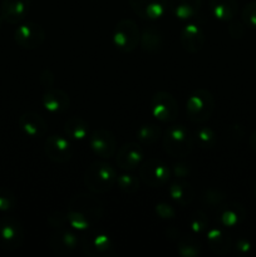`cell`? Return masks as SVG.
<instances>
[{"mask_svg": "<svg viewBox=\"0 0 256 257\" xmlns=\"http://www.w3.org/2000/svg\"><path fill=\"white\" fill-rule=\"evenodd\" d=\"M104 206L97 197L80 193L70 198L67 208V222L73 230L87 232L103 217Z\"/></svg>", "mask_w": 256, "mask_h": 257, "instance_id": "6da1fadb", "label": "cell"}, {"mask_svg": "<svg viewBox=\"0 0 256 257\" xmlns=\"http://www.w3.org/2000/svg\"><path fill=\"white\" fill-rule=\"evenodd\" d=\"M117 172L109 163L95 161L90 163L85 170L83 182L90 192L102 195L114 187L117 183Z\"/></svg>", "mask_w": 256, "mask_h": 257, "instance_id": "7a4b0ae2", "label": "cell"}, {"mask_svg": "<svg viewBox=\"0 0 256 257\" xmlns=\"http://www.w3.org/2000/svg\"><path fill=\"white\" fill-rule=\"evenodd\" d=\"M162 146L167 155L183 158L192 152L195 147V137L185 125H171L163 136Z\"/></svg>", "mask_w": 256, "mask_h": 257, "instance_id": "3957f363", "label": "cell"}, {"mask_svg": "<svg viewBox=\"0 0 256 257\" xmlns=\"http://www.w3.org/2000/svg\"><path fill=\"white\" fill-rule=\"evenodd\" d=\"M213 112H215V98L210 90L198 88L191 93L186 103V113L191 122L202 124L212 117Z\"/></svg>", "mask_w": 256, "mask_h": 257, "instance_id": "277c9868", "label": "cell"}, {"mask_svg": "<svg viewBox=\"0 0 256 257\" xmlns=\"http://www.w3.org/2000/svg\"><path fill=\"white\" fill-rule=\"evenodd\" d=\"M80 251L89 257H113L117 255L112 238L103 231H87L80 240Z\"/></svg>", "mask_w": 256, "mask_h": 257, "instance_id": "5b68a950", "label": "cell"}, {"mask_svg": "<svg viewBox=\"0 0 256 257\" xmlns=\"http://www.w3.org/2000/svg\"><path fill=\"white\" fill-rule=\"evenodd\" d=\"M23 242H24L23 223L12 216L0 218V248L12 252L18 250Z\"/></svg>", "mask_w": 256, "mask_h": 257, "instance_id": "8992f818", "label": "cell"}, {"mask_svg": "<svg viewBox=\"0 0 256 257\" xmlns=\"http://www.w3.org/2000/svg\"><path fill=\"white\" fill-rule=\"evenodd\" d=\"M141 33L137 24L131 19H122L117 23L113 33V43L122 53H132L140 44Z\"/></svg>", "mask_w": 256, "mask_h": 257, "instance_id": "52a82bcc", "label": "cell"}, {"mask_svg": "<svg viewBox=\"0 0 256 257\" xmlns=\"http://www.w3.org/2000/svg\"><path fill=\"white\" fill-rule=\"evenodd\" d=\"M170 177V167L158 158H150L141 163L140 180L148 187H161L168 182Z\"/></svg>", "mask_w": 256, "mask_h": 257, "instance_id": "ba28073f", "label": "cell"}, {"mask_svg": "<svg viewBox=\"0 0 256 257\" xmlns=\"http://www.w3.org/2000/svg\"><path fill=\"white\" fill-rule=\"evenodd\" d=\"M151 114L162 123H171L178 117V105L172 94L167 92H157L150 102Z\"/></svg>", "mask_w": 256, "mask_h": 257, "instance_id": "9c48e42d", "label": "cell"}, {"mask_svg": "<svg viewBox=\"0 0 256 257\" xmlns=\"http://www.w3.org/2000/svg\"><path fill=\"white\" fill-rule=\"evenodd\" d=\"M14 40L23 49H37L44 43L45 32L38 23H23L14 30Z\"/></svg>", "mask_w": 256, "mask_h": 257, "instance_id": "30bf717a", "label": "cell"}, {"mask_svg": "<svg viewBox=\"0 0 256 257\" xmlns=\"http://www.w3.org/2000/svg\"><path fill=\"white\" fill-rule=\"evenodd\" d=\"M44 152L53 162L65 163L72 158L73 146L68 138L59 135H52L45 140Z\"/></svg>", "mask_w": 256, "mask_h": 257, "instance_id": "8fae6325", "label": "cell"}, {"mask_svg": "<svg viewBox=\"0 0 256 257\" xmlns=\"http://www.w3.org/2000/svg\"><path fill=\"white\" fill-rule=\"evenodd\" d=\"M79 245L78 236L72 230L62 227L55 230V232L48 240L50 250L58 256H68Z\"/></svg>", "mask_w": 256, "mask_h": 257, "instance_id": "7c38bea8", "label": "cell"}, {"mask_svg": "<svg viewBox=\"0 0 256 257\" xmlns=\"http://www.w3.org/2000/svg\"><path fill=\"white\" fill-rule=\"evenodd\" d=\"M89 146L93 152L102 158H110L117 151V140L108 130H95L89 136Z\"/></svg>", "mask_w": 256, "mask_h": 257, "instance_id": "4fadbf2b", "label": "cell"}, {"mask_svg": "<svg viewBox=\"0 0 256 257\" xmlns=\"http://www.w3.org/2000/svg\"><path fill=\"white\" fill-rule=\"evenodd\" d=\"M133 12L145 20L161 19L168 10V0H128Z\"/></svg>", "mask_w": 256, "mask_h": 257, "instance_id": "5bb4252c", "label": "cell"}, {"mask_svg": "<svg viewBox=\"0 0 256 257\" xmlns=\"http://www.w3.org/2000/svg\"><path fill=\"white\" fill-rule=\"evenodd\" d=\"M143 157L145 155H143L142 147L136 142H128L118 150L117 165L120 170L128 172V171H133L140 167Z\"/></svg>", "mask_w": 256, "mask_h": 257, "instance_id": "9a60e30c", "label": "cell"}, {"mask_svg": "<svg viewBox=\"0 0 256 257\" xmlns=\"http://www.w3.org/2000/svg\"><path fill=\"white\" fill-rule=\"evenodd\" d=\"M246 210L241 203L227 202L218 207L217 220L222 227L233 228L245 221Z\"/></svg>", "mask_w": 256, "mask_h": 257, "instance_id": "2e32d148", "label": "cell"}, {"mask_svg": "<svg viewBox=\"0 0 256 257\" xmlns=\"http://www.w3.org/2000/svg\"><path fill=\"white\" fill-rule=\"evenodd\" d=\"M180 42L183 49L191 54L200 52L205 44V34L202 29L195 23H188L182 28L180 34Z\"/></svg>", "mask_w": 256, "mask_h": 257, "instance_id": "e0dca14e", "label": "cell"}, {"mask_svg": "<svg viewBox=\"0 0 256 257\" xmlns=\"http://www.w3.org/2000/svg\"><path fill=\"white\" fill-rule=\"evenodd\" d=\"M30 8V0H3L0 17L9 24H18L27 17Z\"/></svg>", "mask_w": 256, "mask_h": 257, "instance_id": "ac0fdd59", "label": "cell"}, {"mask_svg": "<svg viewBox=\"0 0 256 257\" xmlns=\"http://www.w3.org/2000/svg\"><path fill=\"white\" fill-rule=\"evenodd\" d=\"M43 107L53 114L63 113L69 109L70 107V98L69 95L62 89L58 88H48L42 97Z\"/></svg>", "mask_w": 256, "mask_h": 257, "instance_id": "d6986e66", "label": "cell"}, {"mask_svg": "<svg viewBox=\"0 0 256 257\" xmlns=\"http://www.w3.org/2000/svg\"><path fill=\"white\" fill-rule=\"evenodd\" d=\"M22 132L30 138L44 137L47 133V123L35 112H25L18 119Z\"/></svg>", "mask_w": 256, "mask_h": 257, "instance_id": "ffe728a7", "label": "cell"}, {"mask_svg": "<svg viewBox=\"0 0 256 257\" xmlns=\"http://www.w3.org/2000/svg\"><path fill=\"white\" fill-rule=\"evenodd\" d=\"M206 240L208 248L215 255L226 256L232 248V241L230 235L221 227H208L206 231Z\"/></svg>", "mask_w": 256, "mask_h": 257, "instance_id": "44dd1931", "label": "cell"}, {"mask_svg": "<svg viewBox=\"0 0 256 257\" xmlns=\"http://www.w3.org/2000/svg\"><path fill=\"white\" fill-rule=\"evenodd\" d=\"M202 0H168V9L180 20H191L200 13Z\"/></svg>", "mask_w": 256, "mask_h": 257, "instance_id": "7402d4cb", "label": "cell"}, {"mask_svg": "<svg viewBox=\"0 0 256 257\" xmlns=\"http://www.w3.org/2000/svg\"><path fill=\"white\" fill-rule=\"evenodd\" d=\"M168 193L173 202L180 206H188L193 200H195V188L192 185L186 181L177 180L176 182L171 183L168 188Z\"/></svg>", "mask_w": 256, "mask_h": 257, "instance_id": "603a6c76", "label": "cell"}, {"mask_svg": "<svg viewBox=\"0 0 256 257\" xmlns=\"http://www.w3.org/2000/svg\"><path fill=\"white\" fill-rule=\"evenodd\" d=\"M210 9L213 17L221 22H231L238 13L237 0H210Z\"/></svg>", "mask_w": 256, "mask_h": 257, "instance_id": "cb8c5ba5", "label": "cell"}, {"mask_svg": "<svg viewBox=\"0 0 256 257\" xmlns=\"http://www.w3.org/2000/svg\"><path fill=\"white\" fill-rule=\"evenodd\" d=\"M141 48L147 53H158L162 48V34L156 27L145 28L140 39Z\"/></svg>", "mask_w": 256, "mask_h": 257, "instance_id": "d4e9b609", "label": "cell"}, {"mask_svg": "<svg viewBox=\"0 0 256 257\" xmlns=\"http://www.w3.org/2000/svg\"><path fill=\"white\" fill-rule=\"evenodd\" d=\"M64 133L74 141H84L89 136V124L79 117H72L64 123Z\"/></svg>", "mask_w": 256, "mask_h": 257, "instance_id": "484cf974", "label": "cell"}, {"mask_svg": "<svg viewBox=\"0 0 256 257\" xmlns=\"http://www.w3.org/2000/svg\"><path fill=\"white\" fill-rule=\"evenodd\" d=\"M201 243L192 236H182L177 241V252L182 257H196L201 255Z\"/></svg>", "mask_w": 256, "mask_h": 257, "instance_id": "4316f807", "label": "cell"}, {"mask_svg": "<svg viewBox=\"0 0 256 257\" xmlns=\"http://www.w3.org/2000/svg\"><path fill=\"white\" fill-rule=\"evenodd\" d=\"M162 137V131L158 125L152 124V123H146L142 124L137 131V138L140 143L146 146L153 145Z\"/></svg>", "mask_w": 256, "mask_h": 257, "instance_id": "83f0119b", "label": "cell"}, {"mask_svg": "<svg viewBox=\"0 0 256 257\" xmlns=\"http://www.w3.org/2000/svg\"><path fill=\"white\" fill-rule=\"evenodd\" d=\"M188 227L191 232L195 235H201L205 233L210 227V221H208L207 215L203 211L196 210L188 218Z\"/></svg>", "mask_w": 256, "mask_h": 257, "instance_id": "f1b7e54d", "label": "cell"}, {"mask_svg": "<svg viewBox=\"0 0 256 257\" xmlns=\"http://www.w3.org/2000/svg\"><path fill=\"white\" fill-rule=\"evenodd\" d=\"M226 201V193L217 188H207L201 195V202L208 207H220Z\"/></svg>", "mask_w": 256, "mask_h": 257, "instance_id": "f546056e", "label": "cell"}, {"mask_svg": "<svg viewBox=\"0 0 256 257\" xmlns=\"http://www.w3.org/2000/svg\"><path fill=\"white\" fill-rule=\"evenodd\" d=\"M196 140L197 143L200 145L201 148H208L215 147L216 142H217V136L213 132V130H211L210 127H201L196 131Z\"/></svg>", "mask_w": 256, "mask_h": 257, "instance_id": "4dcf8cb0", "label": "cell"}, {"mask_svg": "<svg viewBox=\"0 0 256 257\" xmlns=\"http://www.w3.org/2000/svg\"><path fill=\"white\" fill-rule=\"evenodd\" d=\"M117 185L124 193H135L140 190V178L131 173H122L117 177Z\"/></svg>", "mask_w": 256, "mask_h": 257, "instance_id": "1f68e13d", "label": "cell"}, {"mask_svg": "<svg viewBox=\"0 0 256 257\" xmlns=\"http://www.w3.org/2000/svg\"><path fill=\"white\" fill-rule=\"evenodd\" d=\"M17 207V197L8 187H0V212H10Z\"/></svg>", "mask_w": 256, "mask_h": 257, "instance_id": "d6a6232c", "label": "cell"}, {"mask_svg": "<svg viewBox=\"0 0 256 257\" xmlns=\"http://www.w3.org/2000/svg\"><path fill=\"white\" fill-rule=\"evenodd\" d=\"M241 18L245 25L256 29V2H251L243 7Z\"/></svg>", "mask_w": 256, "mask_h": 257, "instance_id": "836d02e7", "label": "cell"}, {"mask_svg": "<svg viewBox=\"0 0 256 257\" xmlns=\"http://www.w3.org/2000/svg\"><path fill=\"white\" fill-rule=\"evenodd\" d=\"M155 210H156V213L158 215V217H161L162 220H173L176 216L175 208L166 202L157 203L155 207Z\"/></svg>", "mask_w": 256, "mask_h": 257, "instance_id": "e575fe53", "label": "cell"}, {"mask_svg": "<svg viewBox=\"0 0 256 257\" xmlns=\"http://www.w3.org/2000/svg\"><path fill=\"white\" fill-rule=\"evenodd\" d=\"M48 223L52 226V228H55V230L65 227V226L68 225L67 215L60 212V211H55V212L50 213V215L48 216Z\"/></svg>", "mask_w": 256, "mask_h": 257, "instance_id": "d590c367", "label": "cell"}, {"mask_svg": "<svg viewBox=\"0 0 256 257\" xmlns=\"http://www.w3.org/2000/svg\"><path fill=\"white\" fill-rule=\"evenodd\" d=\"M252 250V243H251L250 240L247 238H240L237 240V242L235 243V252L240 256L248 255Z\"/></svg>", "mask_w": 256, "mask_h": 257, "instance_id": "8d00e7d4", "label": "cell"}, {"mask_svg": "<svg viewBox=\"0 0 256 257\" xmlns=\"http://www.w3.org/2000/svg\"><path fill=\"white\" fill-rule=\"evenodd\" d=\"M228 33L231 34V37L236 38V39L242 38L245 34V23L231 20L230 25H228Z\"/></svg>", "mask_w": 256, "mask_h": 257, "instance_id": "74e56055", "label": "cell"}, {"mask_svg": "<svg viewBox=\"0 0 256 257\" xmlns=\"http://www.w3.org/2000/svg\"><path fill=\"white\" fill-rule=\"evenodd\" d=\"M173 175L177 180H182V178L187 177L190 175V166L183 162L175 163L173 165Z\"/></svg>", "mask_w": 256, "mask_h": 257, "instance_id": "f35d334b", "label": "cell"}, {"mask_svg": "<svg viewBox=\"0 0 256 257\" xmlns=\"http://www.w3.org/2000/svg\"><path fill=\"white\" fill-rule=\"evenodd\" d=\"M40 82H42V84L44 85V87L47 88L52 87L53 83H54V74L52 73V70L49 69L43 70L42 74H40Z\"/></svg>", "mask_w": 256, "mask_h": 257, "instance_id": "ab89813d", "label": "cell"}, {"mask_svg": "<svg viewBox=\"0 0 256 257\" xmlns=\"http://www.w3.org/2000/svg\"><path fill=\"white\" fill-rule=\"evenodd\" d=\"M248 142H250V147L252 148L253 152H256V131L251 135L250 141H248Z\"/></svg>", "mask_w": 256, "mask_h": 257, "instance_id": "60d3db41", "label": "cell"}, {"mask_svg": "<svg viewBox=\"0 0 256 257\" xmlns=\"http://www.w3.org/2000/svg\"><path fill=\"white\" fill-rule=\"evenodd\" d=\"M253 196L256 197V182H255V185H253Z\"/></svg>", "mask_w": 256, "mask_h": 257, "instance_id": "b9f144b4", "label": "cell"}, {"mask_svg": "<svg viewBox=\"0 0 256 257\" xmlns=\"http://www.w3.org/2000/svg\"><path fill=\"white\" fill-rule=\"evenodd\" d=\"M3 22H4V20H3V18L0 17V28H2V24H3Z\"/></svg>", "mask_w": 256, "mask_h": 257, "instance_id": "7bdbcfd3", "label": "cell"}, {"mask_svg": "<svg viewBox=\"0 0 256 257\" xmlns=\"http://www.w3.org/2000/svg\"><path fill=\"white\" fill-rule=\"evenodd\" d=\"M255 69H256V60H255Z\"/></svg>", "mask_w": 256, "mask_h": 257, "instance_id": "ee69618b", "label": "cell"}]
</instances>
